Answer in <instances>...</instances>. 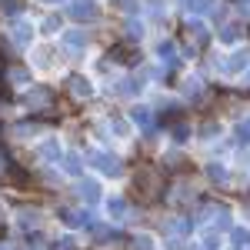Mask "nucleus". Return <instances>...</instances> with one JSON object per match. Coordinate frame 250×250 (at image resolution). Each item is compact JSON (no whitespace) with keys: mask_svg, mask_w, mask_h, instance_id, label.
I'll return each instance as SVG.
<instances>
[{"mask_svg":"<svg viewBox=\"0 0 250 250\" xmlns=\"http://www.w3.org/2000/svg\"><path fill=\"white\" fill-rule=\"evenodd\" d=\"M100 167H104L107 173H120V167H117V160H114V157H100Z\"/></svg>","mask_w":250,"mask_h":250,"instance_id":"1","label":"nucleus"},{"mask_svg":"<svg viewBox=\"0 0 250 250\" xmlns=\"http://www.w3.org/2000/svg\"><path fill=\"white\" fill-rule=\"evenodd\" d=\"M74 90H77V94H83V97H87V94H90V87H87V80H74Z\"/></svg>","mask_w":250,"mask_h":250,"instance_id":"2","label":"nucleus"},{"mask_svg":"<svg viewBox=\"0 0 250 250\" xmlns=\"http://www.w3.org/2000/svg\"><path fill=\"white\" fill-rule=\"evenodd\" d=\"M67 43H70V47H80V43H83V34H70Z\"/></svg>","mask_w":250,"mask_h":250,"instance_id":"3","label":"nucleus"},{"mask_svg":"<svg viewBox=\"0 0 250 250\" xmlns=\"http://www.w3.org/2000/svg\"><path fill=\"white\" fill-rule=\"evenodd\" d=\"M74 14H77V17H90V14H94V7H74Z\"/></svg>","mask_w":250,"mask_h":250,"instance_id":"4","label":"nucleus"},{"mask_svg":"<svg viewBox=\"0 0 250 250\" xmlns=\"http://www.w3.org/2000/svg\"><path fill=\"white\" fill-rule=\"evenodd\" d=\"M247 134V140H250V120H247V127H240V137Z\"/></svg>","mask_w":250,"mask_h":250,"instance_id":"5","label":"nucleus"}]
</instances>
